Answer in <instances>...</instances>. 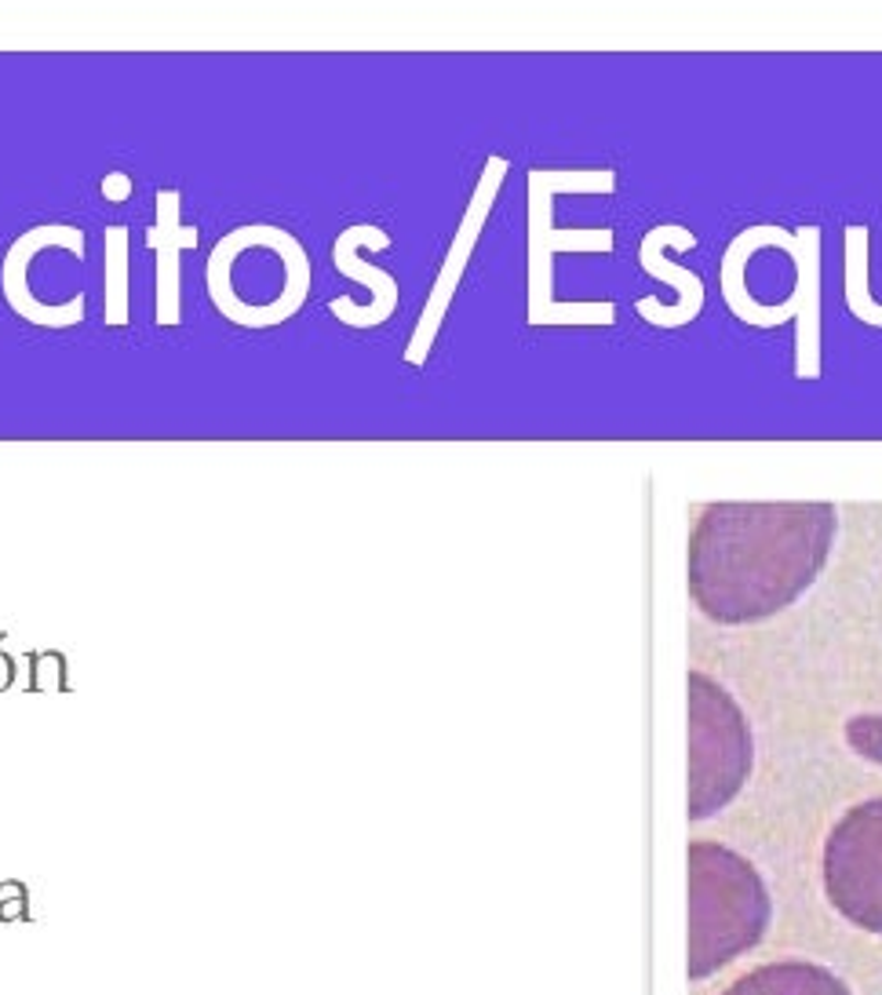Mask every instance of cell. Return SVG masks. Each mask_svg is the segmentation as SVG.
I'll list each match as a JSON object with an SVG mask.
<instances>
[{"instance_id":"cell-1","label":"cell","mask_w":882,"mask_h":995,"mask_svg":"<svg viewBox=\"0 0 882 995\" xmlns=\"http://www.w3.org/2000/svg\"><path fill=\"white\" fill-rule=\"evenodd\" d=\"M835 536V503H704L690 533L693 602L715 624H762L814 588Z\"/></svg>"},{"instance_id":"cell-2","label":"cell","mask_w":882,"mask_h":995,"mask_svg":"<svg viewBox=\"0 0 882 995\" xmlns=\"http://www.w3.org/2000/svg\"><path fill=\"white\" fill-rule=\"evenodd\" d=\"M723 296L745 325L773 329L798 314L795 376L820 372V230L751 227L723 255Z\"/></svg>"},{"instance_id":"cell-3","label":"cell","mask_w":882,"mask_h":995,"mask_svg":"<svg viewBox=\"0 0 882 995\" xmlns=\"http://www.w3.org/2000/svg\"><path fill=\"white\" fill-rule=\"evenodd\" d=\"M310 260L293 233L249 222L223 233L205 263L212 307L241 329H277L296 318L310 296Z\"/></svg>"},{"instance_id":"cell-4","label":"cell","mask_w":882,"mask_h":995,"mask_svg":"<svg viewBox=\"0 0 882 995\" xmlns=\"http://www.w3.org/2000/svg\"><path fill=\"white\" fill-rule=\"evenodd\" d=\"M770 927V894L740 853L718 842L690 846V977L701 981L748 948Z\"/></svg>"},{"instance_id":"cell-5","label":"cell","mask_w":882,"mask_h":995,"mask_svg":"<svg viewBox=\"0 0 882 995\" xmlns=\"http://www.w3.org/2000/svg\"><path fill=\"white\" fill-rule=\"evenodd\" d=\"M613 172H529V325H613V303H554V252H609L613 230H559L554 194H613Z\"/></svg>"},{"instance_id":"cell-6","label":"cell","mask_w":882,"mask_h":995,"mask_svg":"<svg viewBox=\"0 0 882 995\" xmlns=\"http://www.w3.org/2000/svg\"><path fill=\"white\" fill-rule=\"evenodd\" d=\"M85 260V230L69 222H44L19 233L0 266L8 307L37 329H74L88 314Z\"/></svg>"},{"instance_id":"cell-7","label":"cell","mask_w":882,"mask_h":995,"mask_svg":"<svg viewBox=\"0 0 882 995\" xmlns=\"http://www.w3.org/2000/svg\"><path fill=\"white\" fill-rule=\"evenodd\" d=\"M756 763L751 725L715 678L690 675V817L718 813L737 799Z\"/></svg>"},{"instance_id":"cell-8","label":"cell","mask_w":882,"mask_h":995,"mask_svg":"<svg viewBox=\"0 0 882 995\" xmlns=\"http://www.w3.org/2000/svg\"><path fill=\"white\" fill-rule=\"evenodd\" d=\"M824 894L853 927L882 938V799L842 813L824 842Z\"/></svg>"},{"instance_id":"cell-9","label":"cell","mask_w":882,"mask_h":995,"mask_svg":"<svg viewBox=\"0 0 882 995\" xmlns=\"http://www.w3.org/2000/svg\"><path fill=\"white\" fill-rule=\"evenodd\" d=\"M507 168L510 165L504 157L485 161L482 179H478V186H474V197H471L467 212H463V219H460L456 238H452V244H449L445 263H441V271H438L431 299H427V307L420 314V325H416V332L409 339V350H405V361H409V365H423L427 354H431L434 336L441 329V318H445V310H449L452 292L460 288V277H463V271H467V260H471L474 244H478V233L485 227V219H489V208L496 201V194H500V183H504Z\"/></svg>"},{"instance_id":"cell-10","label":"cell","mask_w":882,"mask_h":995,"mask_svg":"<svg viewBox=\"0 0 882 995\" xmlns=\"http://www.w3.org/2000/svg\"><path fill=\"white\" fill-rule=\"evenodd\" d=\"M362 249H376V252L390 249V233L373 227V222L346 227L332 244V266L343 277H354L357 285H365L373 292V299H368L365 307H357L351 296H340L329 303V310H332V318H340L343 325H351V329H376V325L387 321L394 307H398V281H394L387 271H379V266H368L362 260Z\"/></svg>"},{"instance_id":"cell-11","label":"cell","mask_w":882,"mask_h":995,"mask_svg":"<svg viewBox=\"0 0 882 995\" xmlns=\"http://www.w3.org/2000/svg\"><path fill=\"white\" fill-rule=\"evenodd\" d=\"M668 244H682V249H693L696 238H693L686 227H671V222H668V227H657V230L646 233L642 249H638V260H642V271L646 274L668 281V285L675 288L682 299L675 303V307H664V303H657V299H638L635 310L642 314L649 325H660V329H682V325H690L696 314H701V307H704V281L696 277V274H690V271H682V266H675L671 260H664Z\"/></svg>"},{"instance_id":"cell-12","label":"cell","mask_w":882,"mask_h":995,"mask_svg":"<svg viewBox=\"0 0 882 995\" xmlns=\"http://www.w3.org/2000/svg\"><path fill=\"white\" fill-rule=\"evenodd\" d=\"M183 194L161 186L157 190V222L146 230V249H154L157 255V325L161 329H176L183 318V303H179V255L187 249L201 244V230L183 227Z\"/></svg>"},{"instance_id":"cell-13","label":"cell","mask_w":882,"mask_h":995,"mask_svg":"<svg viewBox=\"0 0 882 995\" xmlns=\"http://www.w3.org/2000/svg\"><path fill=\"white\" fill-rule=\"evenodd\" d=\"M723 995H850V988L817 963H773L734 981Z\"/></svg>"},{"instance_id":"cell-14","label":"cell","mask_w":882,"mask_h":995,"mask_svg":"<svg viewBox=\"0 0 882 995\" xmlns=\"http://www.w3.org/2000/svg\"><path fill=\"white\" fill-rule=\"evenodd\" d=\"M102 252H107V274H102V285H107V296H102L107 325L110 329H124L128 325V227H107V233H102Z\"/></svg>"},{"instance_id":"cell-15","label":"cell","mask_w":882,"mask_h":995,"mask_svg":"<svg viewBox=\"0 0 882 995\" xmlns=\"http://www.w3.org/2000/svg\"><path fill=\"white\" fill-rule=\"evenodd\" d=\"M846 744L868 763L882 766V715H857L846 722Z\"/></svg>"},{"instance_id":"cell-16","label":"cell","mask_w":882,"mask_h":995,"mask_svg":"<svg viewBox=\"0 0 882 995\" xmlns=\"http://www.w3.org/2000/svg\"><path fill=\"white\" fill-rule=\"evenodd\" d=\"M30 894L19 879H0V922H26Z\"/></svg>"},{"instance_id":"cell-17","label":"cell","mask_w":882,"mask_h":995,"mask_svg":"<svg viewBox=\"0 0 882 995\" xmlns=\"http://www.w3.org/2000/svg\"><path fill=\"white\" fill-rule=\"evenodd\" d=\"M102 197H107V201H128V197H132V179H128L124 172H110L107 179H102Z\"/></svg>"},{"instance_id":"cell-18","label":"cell","mask_w":882,"mask_h":995,"mask_svg":"<svg viewBox=\"0 0 882 995\" xmlns=\"http://www.w3.org/2000/svg\"><path fill=\"white\" fill-rule=\"evenodd\" d=\"M11 678H15V664H11L4 653H0V689H8Z\"/></svg>"}]
</instances>
